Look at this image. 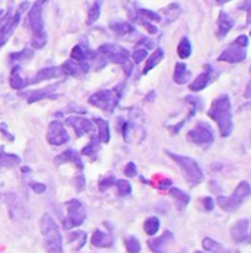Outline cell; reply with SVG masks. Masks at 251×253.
Segmentation results:
<instances>
[{
	"label": "cell",
	"instance_id": "obj_8",
	"mask_svg": "<svg viewBox=\"0 0 251 253\" xmlns=\"http://www.w3.org/2000/svg\"><path fill=\"white\" fill-rule=\"evenodd\" d=\"M65 208H67L68 215L64 219V228L71 230V228L80 227L84 222V219H86V209L81 205V202L72 199V200L65 203Z\"/></svg>",
	"mask_w": 251,
	"mask_h": 253
},
{
	"label": "cell",
	"instance_id": "obj_37",
	"mask_svg": "<svg viewBox=\"0 0 251 253\" xmlns=\"http://www.w3.org/2000/svg\"><path fill=\"white\" fill-rule=\"evenodd\" d=\"M99 15H101V3H99V1H96V3L90 7V10H89V15H87V24H93L95 21H98Z\"/></svg>",
	"mask_w": 251,
	"mask_h": 253
},
{
	"label": "cell",
	"instance_id": "obj_9",
	"mask_svg": "<svg viewBox=\"0 0 251 253\" xmlns=\"http://www.w3.org/2000/svg\"><path fill=\"white\" fill-rule=\"evenodd\" d=\"M28 6V1H24L19 9L13 13V15H6L3 18V21L0 22V47L7 42V39L12 36V33L15 31V28L18 27L19 21H21V15L22 10Z\"/></svg>",
	"mask_w": 251,
	"mask_h": 253
},
{
	"label": "cell",
	"instance_id": "obj_47",
	"mask_svg": "<svg viewBox=\"0 0 251 253\" xmlns=\"http://www.w3.org/2000/svg\"><path fill=\"white\" fill-rule=\"evenodd\" d=\"M31 188H33L36 193H38V194H41V193L46 191V185H44V184H31Z\"/></svg>",
	"mask_w": 251,
	"mask_h": 253
},
{
	"label": "cell",
	"instance_id": "obj_46",
	"mask_svg": "<svg viewBox=\"0 0 251 253\" xmlns=\"http://www.w3.org/2000/svg\"><path fill=\"white\" fill-rule=\"evenodd\" d=\"M74 185L77 188V191H81L84 188V176L83 175H78L74 178Z\"/></svg>",
	"mask_w": 251,
	"mask_h": 253
},
{
	"label": "cell",
	"instance_id": "obj_2",
	"mask_svg": "<svg viewBox=\"0 0 251 253\" xmlns=\"http://www.w3.org/2000/svg\"><path fill=\"white\" fill-rule=\"evenodd\" d=\"M47 0H37L33 7L28 12V24L31 27L33 31V40L31 44L36 49H41L44 47V44L47 43V34L44 31V24H43V6Z\"/></svg>",
	"mask_w": 251,
	"mask_h": 253
},
{
	"label": "cell",
	"instance_id": "obj_25",
	"mask_svg": "<svg viewBox=\"0 0 251 253\" xmlns=\"http://www.w3.org/2000/svg\"><path fill=\"white\" fill-rule=\"evenodd\" d=\"M95 122V125L98 126V138H99V141L101 142H104V144H108L109 142V139H111V135H109V125H108V122H105L104 119H95L93 120Z\"/></svg>",
	"mask_w": 251,
	"mask_h": 253
},
{
	"label": "cell",
	"instance_id": "obj_7",
	"mask_svg": "<svg viewBox=\"0 0 251 253\" xmlns=\"http://www.w3.org/2000/svg\"><path fill=\"white\" fill-rule=\"evenodd\" d=\"M247 46H249V37L247 36H238L234 40V43L219 55L217 59L222 62H229V64L243 62L247 56V50H246Z\"/></svg>",
	"mask_w": 251,
	"mask_h": 253
},
{
	"label": "cell",
	"instance_id": "obj_21",
	"mask_svg": "<svg viewBox=\"0 0 251 253\" xmlns=\"http://www.w3.org/2000/svg\"><path fill=\"white\" fill-rule=\"evenodd\" d=\"M191 79V71L188 70V67L183 62H178L175 67V74H173V80L178 84H185L188 83Z\"/></svg>",
	"mask_w": 251,
	"mask_h": 253
},
{
	"label": "cell",
	"instance_id": "obj_15",
	"mask_svg": "<svg viewBox=\"0 0 251 253\" xmlns=\"http://www.w3.org/2000/svg\"><path fill=\"white\" fill-rule=\"evenodd\" d=\"M62 70L65 74L74 76V77H81L89 71V64L86 61H65L62 65Z\"/></svg>",
	"mask_w": 251,
	"mask_h": 253
},
{
	"label": "cell",
	"instance_id": "obj_53",
	"mask_svg": "<svg viewBox=\"0 0 251 253\" xmlns=\"http://www.w3.org/2000/svg\"><path fill=\"white\" fill-rule=\"evenodd\" d=\"M195 253H204V252H195Z\"/></svg>",
	"mask_w": 251,
	"mask_h": 253
},
{
	"label": "cell",
	"instance_id": "obj_27",
	"mask_svg": "<svg viewBox=\"0 0 251 253\" xmlns=\"http://www.w3.org/2000/svg\"><path fill=\"white\" fill-rule=\"evenodd\" d=\"M164 58V52H163V49H155V52L148 58V61H146V64H145V68H143V74H146L149 70H152L154 67H157L160 62H161V59Z\"/></svg>",
	"mask_w": 251,
	"mask_h": 253
},
{
	"label": "cell",
	"instance_id": "obj_44",
	"mask_svg": "<svg viewBox=\"0 0 251 253\" xmlns=\"http://www.w3.org/2000/svg\"><path fill=\"white\" fill-rule=\"evenodd\" d=\"M136 173H138V169H136V165L135 163H127L126 165V168H124V175L127 176V178H133V176H136Z\"/></svg>",
	"mask_w": 251,
	"mask_h": 253
},
{
	"label": "cell",
	"instance_id": "obj_3",
	"mask_svg": "<svg viewBox=\"0 0 251 253\" xmlns=\"http://www.w3.org/2000/svg\"><path fill=\"white\" fill-rule=\"evenodd\" d=\"M40 230L44 239V248L47 253H62V236L58 224L49 213H44L40 219Z\"/></svg>",
	"mask_w": 251,
	"mask_h": 253
},
{
	"label": "cell",
	"instance_id": "obj_10",
	"mask_svg": "<svg viewBox=\"0 0 251 253\" xmlns=\"http://www.w3.org/2000/svg\"><path fill=\"white\" fill-rule=\"evenodd\" d=\"M98 52L107 59V61H111L114 64H126L127 61H130V53L129 50H126L124 47L118 46V44H102Z\"/></svg>",
	"mask_w": 251,
	"mask_h": 253
},
{
	"label": "cell",
	"instance_id": "obj_33",
	"mask_svg": "<svg viewBox=\"0 0 251 253\" xmlns=\"http://www.w3.org/2000/svg\"><path fill=\"white\" fill-rule=\"evenodd\" d=\"M89 56H93V53L89 52V50H86V49H83L80 44L74 46L72 50H71V58H72L74 61H86Z\"/></svg>",
	"mask_w": 251,
	"mask_h": 253
},
{
	"label": "cell",
	"instance_id": "obj_30",
	"mask_svg": "<svg viewBox=\"0 0 251 253\" xmlns=\"http://www.w3.org/2000/svg\"><path fill=\"white\" fill-rule=\"evenodd\" d=\"M143 230L148 236H155L160 230V219L157 216H151L143 222Z\"/></svg>",
	"mask_w": 251,
	"mask_h": 253
},
{
	"label": "cell",
	"instance_id": "obj_26",
	"mask_svg": "<svg viewBox=\"0 0 251 253\" xmlns=\"http://www.w3.org/2000/svg\"><path fill=\"white\" fill-rule=\"evenodd\" d=\"M21 163V159L16 154H7L4 150L0 151V169L1 168H13Z\"/></svg>",
	"mask_w": 251,
	"mask_h": 253
},
{
	"label": "cell",
	"instance_id": "obj_28",
	"mask_svg": "<svg viewBox=\"0 0 251 253\" xmlns=\"http://www.w3.org/2000/svg\"><path fill=\"white\" fill-rule=\"evenodd\" d=\"M58 84H55V86H52L50 89H40V90H34V92H30L28 95H27V101L30 102V104H33V102H36V101H40V99H43V98H49L50 96V92L56 87Z\"/></svg>",
	"mask_w": 251,
	"mask_h": 253
},
{
	"label": "cell",
	"instance_id": "obj_12",
	"mask_svg": "<svg viewBox=\"0 0 251 253\" xmlns=\"http://www.w3.org/2000/svg\"><path fill=\"white\" fill-rule=\"evenodd\" d=\"M70 141V136L64 127V125L58 120H53L47 129V142L52 145H64Z\"/></svg>",
	"mask_w": 251,
	"mask_h": 253
},
{
	"label": "cell",
	"instance_id": "obj_39",
	"mask_svg": "<svg viewBox=\"0 0 251 253\" xmlns=\"http://www.w3.org/2000/svg\"><path fill=\"white\" fill-rule=\"evenodd\" d=\"M33 56V50L30 49H24L21 52H16V53H10V59L12 61H24V59H30Z\"/></svg>",
	"mask_w": 251,
	"mask_h": 253
},
{
	"label": "cell",
	"instance_id": "obj_4",
	"mask_svg": "<svg viewBox=\"0 0 251 253\" xmlns=\"http://www.w3.org/2000/svg\"><path fill=\"white\" fill-rule=\"evenodd\" d=\"M167 156L178 163V166L180 168V170H182V173H183V176L189 185L194 187V185H198L200 182H203L204 173H203L200 165L194 159L186 157V156H179V154H175L172 151H167Z\"/></svg>",
	"mask_w": 251,
	"mask_h": 253
},
{
	"label": "cell",
	"instance_id": "obj_34",
	"mask_svg": "<svg viewBox=\"0 0 251 253\" xmlns=\"http://www.w3.org/2000/svg\"><path fill=\"white\" fill-rule=\"evenodd\" d=\"M139 16H141L142 22H149V21L158 22V21H161V16L157 12H152V10H148V9H141Z\"/></svg>",
	"mask_w": 251,
	"mask_h": 253
},
{
	"label": "cell",
	"instance_id": "obj_5",
	"mask_svg": "<svg viewBox=\"0 0 251 253\" xmlns=\"http://www.w3.org/2000/svg\"><path fill=\"white\" fill-rule=\"evenodd\" d=\"M250 194V184H249L247 181H241V182L237 185V188H235V191H234L232 196H229V197L219 196V197H217V205H219V208L223 209L225 212L232 213V212H235V211L243 205L244 199H247Z\"/></svg>",
	"mask_w": 251,
	"mask_h": 253
},
{
	"label": "cell",
	"instance_id": "obj_36",
	"mask_svg": "<svg viewBox=\"0 0 251 253\" xmlns=\"http://www.w3.org/2000/svg\"><path fill=\"white\" fill-rule=\"evenodd\" d=\"M124 245H126V249H127V252L129 253H139L141 252V243H139V240L136 239V237H127L126 239V242H124Z\"/></svg>",
	"mask_w": 251,
	"mask_h": 253
},
{
	"label": "cell",
	"instance_id": "obj_13",
	"mask_svg": "<svg viewBox=\"0 0 251 253\" xmlns=\"http://www.w3.org/2000/svg\"><path fill=\"white\" fill-rule=\"evenodd\" d=\"M175 236L172 231H164L161 237L148 240V248L154 253H167V248L170 243H173Z\"/></svg>",
	"mask_w": 251,
	"mask_h": 253
},
{
	"label": "cell",
	"instance_id": "obj_20",
	"mask_svg": "<svg viewBox=\"0 0 251 253\" xmlns=\"http://www.w3.org/2000/svg\"><path fill=\"white\" fill-rule=\"evenodd\" d=\"M234 27V19L226 13V12H220L219 19H217V37L223 39Z\"/></svg>",
	"mask_w": 251,
	"mask_h": 253
},
{
	"label": "cell",
	"instance_id": "obj_22",
	"mask_svg": "<svg viewBox=\"0 0 251 253\" xmlns=\"http://www.w3.org/2000/svg\"><path fill=\"white\" fill-rule=\"evenodd\" d=\"M114 243L111 234H107L101 230H96L93 233V237H92V245L96 246V248H111Z\"/></svg>",
	"mask_w": 251,
	"mask_h": 253
},
{
	"label": "cell",
	"instance_id": "obj_31",
	"mask_svg": "<svg viewBox=\"0 0 251 253\" xmlns=\"http://www.w3.org/2000/svg\"><path fill=\"white\" fill-rule=\"evenodd\" d=\"M191 52H192V46H191L188 37H183L178 44V55H179V58L186 59L191 56Z\"/></svg>",
	"mask_w": 251,
	"mask_h": 253
},
{
	"label": "cell",
	"instance_id": "obj_23",
	"mask_svg": "<svg viewBox=\"0 0 251 253\" xmlns=\"http://www.w3.org/2000/svg\"><path fill=\"white\" fill-rule=\"evenodd\" d=\"M169 194L175 199L176 208H178L179 211H183V209L189 205L191 197H189V194H186L185 191H182V190H179V188H170Z\"/></svg>",
	"mask_w": 251,
	"mask_h": 253
},
{
	"label": "cell",
	"instance_id": "obj_35",
	"mask_svg": "<svg viewBox=\"0 0 251 253\" xmlns=\"http://www.w3.org/2000/svg\"><path fill=\"white\" fill-rule=\"evenodd\" d=\"M164 13L167 15V22H172V21H175L180 15V7L176 3H172L170 6H167L164 9Z\"/></svg>",
	"mask_w": 251,
	"mask_h": 253
},
{
	"label": "cell",
	"instance_id": "obj_50",
	"mask_svg": "<svg viewBox=\"0 0 251 253\" xmlns=\"http://www.w3.org/2000/svg\"><path fill=\"white\" fill-rule=\"evenodd\" d=\"M250 73H251V67H250ZM246 98H251V80L249 82L247 87H246Z\"/></svg>",
	"mask_w": 251,
	"mask_h": 253
},
{
	"label": "cell",
	"instance_id": "obj_48",
	"mask_svg": "<svg viewBox=\"0 0 251 253\" xmlns=\"http://www.w3.org/2000/svg\"><path fill=\"white\" fill-rule=\"evenodd\" d=\"M142 24H143V27H145L151 34H155V33L158 31V30H157V27H154V25H152V24H149V22H142Z\"/></svg>",
	"mask_w": 251,
	"mask_h": 253
},
{
	"label": "cell",
	"instance_id": "obj_17",
	"mask_svg": "<svg viewBox=\"0 0 251 253\" xmlns=\"http://www.w3.org/2000/svg\"><path fill=\"white\" fill-rule=\"evenodd\" d=\"M213 80V68L212 65H204V71L189 84V89L194 92H200L209 86V83Z\"/></svg>",
	"mask_w": 251,
	"mask_h": 253
},
{
	"label": "cell",
	"instance_id": "obj_1",
	"mask_svg": "<svg viewBox=\"0 0 251 253\" xmlns=\"http://www.w3.org/2000/svg\"><path fill=\"white\" fill-rule=\"evenodd\" d=\"M207 114L213 122H216V125L219 126V132L223 138H228L232 133V104L228 95H220L219 98H216L212 102V107Z\"/></svg>",
	"mask_w": 251,
	"mask_h": 253
},
{
	"label": "cell",
	"instance_id": "obj_43",
	"mask_svg": "<svg viewBox=\"0 0 251 253\" xmlns=\"http://www.w3.org/2000/svg\"><path fill=\"white\" fill-rule=\"evenodd\" d=\"M115 182H117V181H115L114 176H108V178H105V179H102V181L99 182V190H101V191H105L107 188L112 187Z\"/></svg>",
	"mask_w": 251,
	"mask_h": 253
},
{
	"label": "cell",
	"instance_id": "obj_24",
	"mask_svg": "<svg viewBox=\"0 0 251 253\" xmlns=\"http://www.w3.org/2000/svg\"><path fill=\"white\" fill-rule=\"evenodd\" d=\"M28 84V82L25 80V77L22 76V68L19 65H16L13 70H12V76H10V86L13 89H24L25 86Z\"/></svg>",
	"mask_w": 251,
	"mask_h": 253
},
{
	"label": "cell",
	"instance_id": "obj_45",
	"mask_svg": "<svg viewBox=\"0 0 251 253\" xmlns=\"http://www.w3.org/2000/svg\"><path fill=\"white\" fill-rule=\"evenodd\" d=\"M201 203H203V208H204V211H213V208H215V200L212 199V197H203L201 199Z\"/></svg>",
	"mask_w": 251,
	"mask_h": 253
},
{
	"label": "cell",
	"instance_id": "obj_51",
	"mask_svg": "<svg viewBox=\"0 0 251 253\" xmlns=\"http://www.w3.org/2000/svg\"><path fill=\"white\" fill-rule=\"evenodd\" d=\"M247 18H249V22H251V7H249L247 10Z\"/></svg>",
	"mask_w": 251,
	"mask_h": 253
},
{
	"label": "cell",
	"instance_id": "obj_29",
	"mask_svg": "<svg viewBox=\"0 0 251 253\" xmlns=\"http://www.w3.org/2000/svg\"><path fill=\"white\" fill-rule=\"evenodd\" d=\"M203 248H204L207 252L226 253L225 246H222L220 243H217L216 240H213V239H210V237H206V239L203 240Z\"/></svg>",
	"mask_w": 251,
	"mask_h": 253
},
{
	"label": "cell",
	"instance_id": "obj_16",
	"mask_svg": "<svg viewBox=\"0 0 251 253\" xmlns=\"http://www.w3.org/2000/svg\"><path fill=\"white\" fill-rule=\"evenodd\" d=\"M67 125L71 126L75 130L77 136H83L84 133L90 132L92 130V126H93L90 120H87L84 117H80V116H71V117H68L67 119Z\"/></svg>",
	"mask_w": 251,
	"mask_h": 253
},
{
	"label": "cell",
	"instance_id": "obj_18",
	"mask_svg": "<svg viewBox=\"0 0 251 253\" xmlns=\"http://www.w3.org/2000/svg\"><path fill=\"white\" fill-rule=\"evenodd\" d=\"M64 70L62 67H49V68H43L40 70L28 83L31 84H36V83H40V82H44V80H50V79H58L61 76H64Z\"/></svg>",
	"mask_w": 251,
	"mask_h": 253
},
{
	"label": "cell",
	"instance_id": "obj_14",
	"mask_svg": "<svg viewBox=\"0 0 251 253\" xmlns=\"http://www.w3.org/2000/svg\"><path fill=\"white\" fill-rule=\"evenodd\" d=\"M249 231H250L249 219H240L231 227V237L235 243H243L247 240Z\"/></svg>",
	"mask_w": 251,
	"mask_h": 253
},
{
	"label": "cell",
	"instance_id": "obj_41",
	"mask_svg": "<svg viewBox=\"0 0 251 253\" xmlns=\"http://www.w3.org/2000/svg\"><path fill=\"white\" fill-rule=\"evenodd\" d=\"M75 240H78V249H81V248L84 246V243H86V233H83V231H75V233H72V234L70 236V243H72V242H75Z\"/></svg>",
	"mask_w": 251,
	"mask_h": 253
},
{
	"label": "cell",
	"instance_id": "obj_6",
	"mask_svg": "<svg viewBox=\"0 0 251 253\" xmlns=\"http://www.w3.org/2000/svg\"><path fill=\"white\" fill-rule=\"evenodd\" d=\"M118 102H120V87L109 89V90H99L89 98L90 105L107 113H112L118 105Z\"/></svg>",
	"mask_w": 251,
	"mask_h": 253
},
{
	"label": "cell",
	"instance_id": "obj_40",
	"mask_svg": "<svg viewBox=\"0 0 251 253\" xmlns=\"http://www.w3.org/2000/svg\"><path fill=\"white\" fill-rule=\"evenodd\" d=\"M146 56H148V50H146V47H138V49H135V50H133V53H132V58H133V61H135L136 64L142 62Z\"/></svg>",
	"mask_w": 251,
	"mask_h": 253
},
{
	"label": "cell",
	"instance_id": "obj_38",
	"mask_svg": "<svg viewBox=\"0 0 251 253\" xmlns=\"http://www.w3.org/2000/svg\"><path fill=\"white\" fill-rule=\"evenodd\" d=\"M115 184H117V188H118V194H120V196H129V194L132 193V185H130L129 181L120 179V181H117Z\"/></svg>",
	"mask_w": 251,
	"mask_h": 253
},
{
	"label": "cell",
	"instance_id": "obj_52",
	"mask_svg": "<svg viewBox=\"0 0 251 253\" xmlns=\"http://www.w3.org/2000/svg\"><path fill=\"white\" fill-rule=\"evenodd\" d=\"M217 3H220V4H223V3H228V1H231V0H216Z\"/></svg>",
	"mask_w": 251,
	"mask_h": 253
},
{
	"label": "cell",
	"instance_id": "obj_11",
	"mask_svg": "<svg viewBox=\"0 0 251 253\" xmlns=\"http://www.w3.org/2000/svg\"><path fill=\"white\" fill-rule=\"evenodd\" d=\"M215 139L213 130L206 123H198L194 129L188 132V141L197 145H210Z\"/></svg>",
	"mask_w": 251,
	"mask_h": 253
},
{
	"label": "cell",
	"instance_id": "obj_32",
	"mask_svg": "<svg viewBox=\"0 0 251 253\" xmlns=\"http://www.w3.org/2000/svg\"><path fill=\"white\" fill-rule=\"evenodd\" d=\"M111 30L115 33V34H118V36H126V34H129V33H132L133 31V27L129 24V22H112L111 24Z\"/></svg>",
	"mask_w": 251,
	"mask_h": 253
},
{
	"label": "cell",
	"instance_id": "obj_49",
	"mask_svg": "<svg viewBox=\"0 0 251 253\" xmlns=\"http://www.w3.org/2000/svg\"><path fill=\"white\" fill-rule=\"evenodd\" d=\"M170 185H172V181H170V179H164L161 184H158V188H160V190H166V188L170 187Z\"/></svg>",
	"mask_w": 251,
	"mask_h": 253
},
{
	"label": "cell",
	"instance_id": "obj_42",
	"mask_svg": "<svg viewBox=\"0 0 251 253\" xmlns=\"http://www.w3.org/2000/svg\"><path fill=\"white\" fill-rule=\"evenodd\" d=\"M81 154H83V156H92V157L96 154V139H95V138L83 148Z\"/></svg>",
	"mask_w": 251,
	"mask_h": 253
},
{
	"label": "cell",
	"instance_id": "obj_19",
	"mask_svg": "<svg viewBox=\"0 0 251 253\" xmlns=\"http://www.w3.org/2000/svg\"><path fill=\"white\" fill-rule=\"evenodd\" d=\"M64 163H72L77 166V169H83V162L75 150H65L59 156L55 157V165H64Z\"/></svg>",
	"mask_w": 251,
	"mask_h": 253
}]
</instances>
